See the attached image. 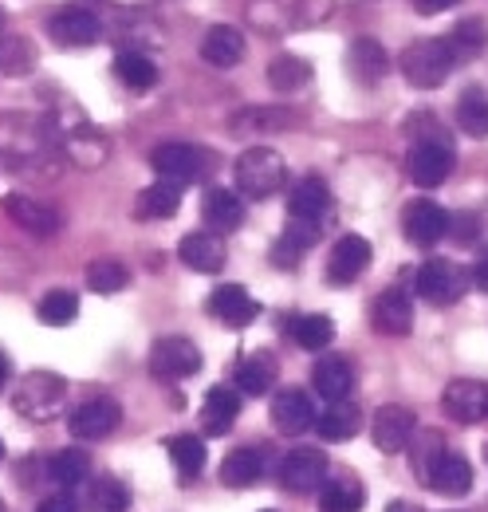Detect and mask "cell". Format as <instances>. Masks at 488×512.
Here are the masks:
<instances>
[{
	"instance_id": "6da1fadb",
	"label": "cell",
	"mask_w": 488,
	"mask_h": 512,
	"mask_svg": "<svg viewBox=\"0 0 488 512\" xmlns=\"http://www.w3.org/2000/svg\"><path fill=\"white\" fill-rule=\"evenodd\" d=\"M233 174H237V193H241V197H256V201L280 193L284 182H288L284 154L272 150V146H248L241 158H237Z\"/></svg>"
},
{
	"instance_id": "7a4b0ae2",
	"label": "cell",
	"mask_w": 488,
	"mask_h": 512,
	"mask_svg": "<svg viewBox=\"0 0 488 512\" xmlns=\"http://www.w3.org/2000/svg\"><path fill=\"white\" fill-rule=\"evenodd\" d=\"M63 402H67V383H63L60 375H52V371H32V375H24L20 386H16V394H12L16 414H24L28 422H48V418H56L63 410Z\"/></svg>"
},
{
	"instance_id": "3957f363",
	"label": "cell",
	"mask_w": 488,
	"mask_h": 512,
	"mask_svg": "<svg viewBox=\"0 0 488 512\" xmlns=\"http://www.w3.org/2000/svg\"><path fill=\"white\" fill-rule=\"evenodd\" d=\"M398 67H402V75H406L410 87L433 91V87H441V83L449 79L453 56H449L445 40H414V44H406V52L398 56Z\"/></svg>"
},
{
	"instance_id": "277c9868",
	"label": "cell",
	"mask_w": 488,
	"mask_h": 512,
	"mask_svg": "<svg viewBox=\"0 0 488 512\" xmlns=\"http://www.w3.org/2000/svg\"><path fill=\"white\" fill-rule=\"evenodd\" d=\"M150 166L162 182H174V186H189L197 178H205L213 170V154L201 150V146H189V142H162L154 154H150Z\"/></svg>"
},
{
	"instance_id": "5b68a950",
	"label": "cell",
	"mask_w": 488,
	"mask_h": 512,
	"mask_svg": "<svg viewBox=\"0 0 488 512\" xmlns=\"http://www.w3.org/2000/svg\"><path fill=\"white\" fill-rule=\"evenodd\" d=\"M469 288V272L445 256H433L418 268V296L433 308H453Z\"/></svg>"
},
{
	"instance_id": "8992f818",
	"label": "cell",
	"mask_w": 488,
	"mask_h": 512,
	"mask_svg": "<svg viewBox=\"0 0 488 512\" xmlns=\"http://www.w3.org/2000/svg\"><path fill=\"white\" fill-rule=\"evenodd\" d=\"M201 371V351L185 335H166L150 347V375L162 383H182Z\"/></svg>"
},
{
	"instance_id": "52a82bcc",
	"label": "cell",
	"mask_w": 488,
	"mask_h": 512,
	"mask_svg": "<svg viewBox=\"0 0 488 512\" xmlns=\"http://www.w3.org/2000/svg\"><path fill=\"white\" fill-rule=\"evenodd\" d=\"M422 481L437 497H465L473 489V465L453 449H433L422 461Z\"/></svg>"
},
{
	"instance_id": "ba28073f",
	"label": "cell",
	"mask_w": 488,
	"mask_h": 512,
	"mask_svg": "<svg viewBox=\"0 0 488 512\" xmlns=\"http://www.w3.org/2000/svg\"><path fill=\"white\" fill-rule=\"evenodd\" d=\"M122 422V406L115 398H87L67 414V430L75 442H103Z\"/></svg>"
},
{
	"instance_id": "9c48e42d",
	"label": "cell",
	"mask_w": 488,
	"mask_h": 512,
	"mask_svg": "<svg viewBox=\"0 0 488 512\" xmlns=\"http://www.w3.org/2000/svg\"><path fill=\"white\" fill-rule=\"evenodd\" d=\"M406 170H410V182H414V186H422V190L441 186V182L449 178V170H453V150H449V142H445V138H437V134L418 138V142L410 146Z\"/></svg>"
},
{
	"instance_id": "30bf717a",
	"label": "cell",
	"mask_w": 488,
	"mask_h": 512,
	"mask_svg": "<svg viewBox=\"0 0 488 512\" xmlns=\"http://www.w3.org/2000/svg\"><path fill=\"white\" fill-rule=\"evenodd\" d=\"M414 430H418V418H414L410 406H394L390 402V406H378V414L370 418V442L382 453H402L410 446Z\"/></svg>"
},
{
	"instance_id": "8fae6325",
	"label": "cell",
	"mask_w": 488,
	"mask_h": 512,
	"mask_svg": "<svg viewBox=\"0 0 488 512\" xmlns=\"http://www.w3.org/2000/svg\"><path fill=\"white\" fill-rule=\"evenodd\" d=\"M402 229H406V241L410 245H418V249H429V245H437L445 233H449V213L437 205V201H410L406 205V213H402Z\"/></svg>"
},
{
	"instance_id": "7c38bea8",
	"label": "cell",
	"mask_w": 488,
	"mask_h": 512,
	"mask_svg": "<svg viewBox=\"0 0 488 512\" xmlns=\"http://www.w3.org/2000/svg\"><path fill=\"white\" fill-rule=\"evenodd\" d=\"M441 406L453 422L461 426H477L488 418V386L477 379H453L441 394Z\"/></svg>"
},
{
	"instance_id": "4fadbf2b",
	"label": "cell",
	"mask_w": 488,
	"mask_h": 512,
	"mask_svg": "<svg viewBox=\"0 0 488 512\" xmlns=\"http://www.w3.org/2000/svg\"><path fill=\"white\" fill-rule=\"evenodd\" d=\"M0 209L20 225L28 229L32 237H56L60 233V213L52 205H44L40 197H28V193H8L0 201Z\"/></svg>"
},
{
	"instance_id": "5bb4252c",
	"label": "cell",
	"mask_w": 488,
	"mask_h": 512,
	"mask_svg": "<svg viewBox=\"0 0 488 512\" xmlns=\"http://www.w3.org/2000/svg\"><path fill=\"white\" fill-rule=\"evenodd\" d=\"M315 402L307 390H280L272 398V426L288 438H300L307 430H315Z\"/></svg>"
},
{
	"instance_id": "9a60e30c",
	"label": "cell",
	"mask_w": 488,
	"mask_h": 512,
	"mask_svg": "<svg viewBox=\"0 0 488 512\" xmlns=\"http://www.w3.org/2000/svg\"><path fill=\"white\" fill-rule=\"evenodd\" d=\"M370 256H374V249L366 237H355V233L339 237L331 249V260H327V280L331 284H355L370 268Z\"/></svg>"
},
{
	"instance_id": "2e32d148",
	"label": "cell",
	"mask_w": 488,
	"mask_h": 512,
	"mask_svg": "<svg viewBox=\"0 0 488 512\" xmlns=\"http://www.w3.org/2000/svg\"><path fill=\"white\" fill-rule=\"evenodd\" d=\"M280 481H284V489H292V493H311V489H319L323 481H327V457H323V449H292L288 457H284V465H280Z\"/></svg>"
},
{
	"instance_id": "e0dca14e",
	"label": "cell",
	"mask_w": 488,
	"mask_h": 512,
	"mask_svg": "<svg viewBox=\"0 0 488 512\" xmlns=\"http://www.w3.org/2000/svg\"><path fill=\"white\" fill-rule=\"evenodd\" d=\"M48 32H52V40L63 44V48H91V44L99 40L103 24H99V16L87 12V8H63V12H56V16L48 20Z\"/></svg>"
},
{
	"instance_id": "ac0fdd59",
	"label": "cell",
	"mask_w": 488,
	"mask_h": 512,
	"mask_svg": "<svg viewBox=\"0 0 488 512\" xmlns=\"http://www.w3.org/2000/svg\"><path fill=\"white\" fill-rule=\"evenodd\" d=\"M209 312L229 327H248V323L260 316V304L252 300V292L244 284H221L213 296H209Z\"/></svg>"
},
{
	"instance_id": "d6986e66",
	"label": "cell",
	"mask_w": 488,
	"mask_h": 512,
	"mask_svg": "<svg viewBox=\"0 0 488 512\" xmlns=\"http://www.w3.org/2000/svg\"><path fill=\"white\" fill-rule=\"evenodd\" d=\"M374 327L382 335H410L414 331V304L402 288H386L378 300H374V312H370Z\"/></svg>"
},
{
	"instance_id": "ffe728a7",
	"label": "cell",
	"mask_w": 488,
	"mask_h": 512,
	"mask_svg": "<svg viewBox=\"0 0 488 512\" xmlns=\"http://www.w3.org/2000/svg\"><path fill=\"white\" fill-rule=\"evenodd\" d=\"M201 217H205L209 233H217V237H221V233H233V229H241V221H244L241 193L213 186V190L201 197Z\"/></svg>"
},
{
	"instance_id": "44dd1931",
	"label": "cell",
	"mask_w": 488,
	"mask_h": 512,
	"mask_svg": "<svg viewBox=\"0 0 488 512\" xmlns=\"http://www.w3.org/2000/svg\"><path fill=\"white\" fill-rule=\"evenodd\" d=\"M237 414H241V394L233 386H213L205 394V402H201V426H205L209 438L229 434L233 422H237Z\"/></svg>"
},
{
	"instance_id": "7402d4cb",
	"label": "cell",
	"mask_w": 488,
	"mask_h": 512,
	"mask_svg": "<svg viewBox=\"0 0 488 512\" xmlns=\"http://www.w3.org/2000/svg\"><path fill=\"white\" fill-rule=\"evenodd\" d=\"M327 209H331V190H327V182L323 178H300L292 193H288V217L292 221H311V225H319L323 217H327Z\"/></svg>"
},
{
	"instance_id": "603a6c76",
	"label": "cell",
	"mask_w": 488,
	"mask_h": 512,
	"mask_svg": "<svg viewBox=\"0 0 488 512\" xmlns=\"http://www.w3.org/2000/svg\"><path fill=\"white\" fill-rule=\"evenodd\" d=\"M347 71L355 75V83L374 87V83L390 71V56H386V48H382L378 40L355 36V40H351V52H347Z\"/></svg>"
},
{
	"instance_id": "cb8c5ba5",
	"label": "cell",
	"mask_w": 488,
	"mask_h": 512,
	"mask_svg": "<svg viewBox=\"0 0 488 512\" xmlns=\"http://www.w3.org/2000/svg\"><path fill=\"white\" fill-rule=\"evenodd\" d=\"M311 386H315L319 398H327V402H343V398L351 394V386H355V371H351L347 359H339V355H323V359L315 363V371H311Z\"/></svg>"
},
{
	"instance_id": "d4e9b609",
	"label": "cell",
	"mask_w": 488,
	"mask_h": 512,
	"mask_svg": "<svg viewBox=\"0 0 488 512\" xmlns=\"http://www.w3.org/2000/svg\"><path fill=\"white\" fill-rule=\"evenodd\" d=\"M315 430H319L323 442H347V438H355L363 430V410L355 402H347V398L343 402H327V410L315 414Z\"/></svg>"
},
{
	"instance_id": "484cf974",
	"label": "cell",
	"mask_w": 488,
	"mask_h": 512,
	"mask_svg": "<svg viewBox=\"0 0 488 512\" xmlns=\"http://www.w3.org/2000/svg\"><path fill=\"white\" fill-rule=\"evenodd\" d=\"M178 256H182L193 272H209L213 276V272L225 268V241L217 233H189V237H182V245H178Z\"/></svg>"
},
{
	"instance_id": "4316f807",
	"label": "cell",
	"mask_w": 488,
	"mask_h": 512,
	"mask_svg": "<svg viewBox=\"0 0 488 512\" xmlns=\"http://www.w3.org/2000/svg\"><path fill=\"white\" fill-rule=\"evenodd\" d=\"M201 60L213 67H233L244 60V36L233 24H213L201 40Z\"/></svg>"
},
{
	"instance_id": "83f0119b",
	"label": "cell",
	"mask_w": 488,
	"mask_h": 512,
	"mask_svg": "<svg viewBox=\"0 0 488 512\" xmlns=\"http://www.w3.org/2000/svg\"><path fill=\"white\" fill-rule=\"evenodd\" d=\"M233 390L237 394H252V398H260V394H268L272 383H276V359L268 355V351H256V355H244L241 363H237V371H233Z\"/></svg>"
},
{
	"instance_id": "f1b7e54d",
	"label": "cell",
	"mask_w": 488,
	"mask_h": 512,
	"mask_svg": "<svg viewBox=\"0 0 488 512\" xmlns=\"http://www.w3.org/2000/svg\"><path fill=\"white\" fill-rule=\"evenodd\" d=\"M260 477H264V453L256 446L233 449V453L221 461V481H225L229 489H248V485H256Z\"/></svg>"
},
{
	"instance_id": "f546056e",
	"label": "cell",
	"mask_w": 488,
	"mask_h": 512,
	"mask_svg": "<svg viewBox=\"0 0 488 512\" xmlns=\"http://www.w3.org/2000/svg\"><path fill=\"white\" fill-rule=\"evenodd\" d=\"M363 485L355 477H327L319 485V512H363Z\"/></svg>"
},
{
	"instance_id": "4dcf8cb0",
	"label": "cell",
	"mask_w": 488,
	"mask_h": 512,
	"mask_svg": "<svg viewBox=\"0 0 488 512\" xmlns=\"http://www.w3.org/2000/svg\"><path fill=\"white\" fill-rule=\"evenodd\" d=\"M178 209H182V186L162 182V178L138 193V205H134V213H138V217H150V221H166V217H174Z\"/></svg>"
},
{
	"instance_id": "1f68e13d",
	"label": "cell",
	"mask_w": 488,
	"mask_h": 512,
	"mask_svg": "<svg viewBox=\"0 0 488 512\" xmlns=\"http://www.w3.org/2000/svg\"><path fill=\"white\" fill-rule=\"evenodd\" d=\"M315 241H319V225H311V221H292V217H288V229H284V237L276 241L272 260H276L280 268H296V260H300L304 249H311Z\"/></svg>"
},
{
	"instance_id": "d6a6232c",
	"label": "cell",
	"mask_w": 488,
	"mask_h": 512,
	"mask_svg": "<svg viewBox=\"0 0 488 512\" xmlns=\"http://www.w3.org/2000/svg\"><path fill=\"white\" fill-rule=\"evenodd\" d=\"M485 44H488V28H485V20H461L449 36H445V48H449V56H453V64L461 60H477L481 52H485Z\"/></svg>"
},
{
	"instance_id": "836d02e7",
	"label": "cell",
	"mask_w": 488,
	"mask_h": 512,
	"mask_svg": "<svg viewBox=\"0 0 488 512\" xmlns=\"http://www.w3.org/2000/svg\"><path fill=\"white\" fill-rule=\"evenodd\" d=\"M457 127L469 138H488V91L485 87H469L457 99Z\"/></svg>"
},
{
	"instance_id": "e575fe53",
	"label": "cell",
	"mask_w": 488,
	"mask_h": 512,
	"mask_svg": "<svg viewBox=\"0 0 488 512\" xmlns=\"http://www.w3.org/2000/svg\"><path fill=\"white\" fill-rule=\"evenodd\" d=\"M130 284V268L122 264V260H111V256H103V260H91V268H87V288L91 292H99V296H115Z\"/></svg>"
},
{
	"instance_id": "d590c367",
	"label": "cell",
	"mask_w": 488,
	"mask_h": 512,
	"mask_svg": "<svg viewBox=\"0 0 488 512\" xmlns=\"http://www.w3.org/2000/svg\"><path fill=\"white\" fill-rule=\"evenodd\" d=\"M91 473V457L83 449H60L52 461H48V477L63 485V489H75L79 481H87Z\"/></svg>"
},
{
	"instance_id": "8d00e7d4",
	"label": "cell",
	"mask_w": 488,
	"mask_h": 512,
	"mask_svg": "<svg viewBox=\"0 0 488 512\" xmlns=\"http://www.w3.org/2000/svg\"><path fill=\"white\" fill-rule=\"evenodd\" d=\"M115 75L130 91H146V87L158 83V64L150 56H142V52H122L119 60H115Z\"/></svg>"
},
{
	"instance_id": "74e56055",
	"label": "cell",
	"mask_w": 488,
	"mask_h": 512,
	"mask_svg": "<svg viewBox=\"0 0 488 512\" xmlns=\"http://www.w3.org/2000/svg\"><path fill=\"white\" fill-rule=\"evenodd\" d=\"M292 339L307 347V351H323V347H331V339H335V320L331 316H296L292 320Z\"/></svg>"
},
{
	"instance_id": "f35d334b",
	"label": "cell",
	"mask_w": 488,
	"mask_h": 512,
	"mask_svg": "<svg viewBox=\"0 0 488 512\" xmlns=\"http://www.w3.org/2000/svg\"><path fill=\"white\" fill-rule=\"evenodd\" d=\"M166 449H170V461L182 477H197L205 469V442L197 434H178L166 442Z\"/></svg>"
},
{
	"instance_id": "ab89813d",
	"label": "cell",
	"mask_w": 488,
	"mask_h": 512,
	"mask_svg": "<svg viewBox=\"0 0 488 512\" xmlns=\"http://www.w3.org/2000/svg\"><path fill=\"white\" fill-rule=\"evenodd\" d=\"M307 79H311V64L300 60V56H276L268 64V83L276 91H300Z\"/></svg>"
},
{
	"instance_id": "60d3db41",
	"label": "cell",
	"mask_w": 488,
	"mask_h": 512,
	"mask_svg": "<svg viewBox=\"0 0 488 512\" xmlns=\"http://www.w3.org/2000/svg\"><path fill=\"white\" fill-rule=\"evenodd\" d=\"M75 316H79V296L67 292V288H56V292H48L40 300V320L48 323V327H67Z\"/></svg>"
},
{
	"instance_id": "b9f144b4",
	"label": "cell",
	"mask_w": 488,
	"mask_h": 512,
	"mask_svg": "<svg viewBox=\"0 0 488 512\" xmlns=\"http://www.w3.org/2000/svg\"><path fill=\"white\" fill-rule=\"evenodd\" d=\"M91 505H95V512H126L130 509V493H126L119 477H99L91 485Z\"/></svg>"
},
{
	"instance_id": "7bdbcfd3",
	"label": "cell",
	"mask_w": 488,
	"mask_h": 512,
	"mask_svg": "<svg viewBox=\"0 0 488 512\" xmlns=\"http://www.w3.org/2000/svg\"><path fill=\"white\" fill-rule=\"evenodd\" d=\"M233 130H268V127H292V115L288 111H241V115H233Z\"/></svg>"
},
{
	"instance_id": "ee69618b",
	"label": "cell",
	"mask_w": 488,
	"mask_h": 512,
	"mask_svg": "<svg viewBox=\"0 0 488 512\" xmlns=\"http://www.w3.org/2000/svg\"><path fill=\"white\" fill-rule=\"evenodd\" d=\"M32 64V52H28V40L24 36H8V44L0 48V67L8 71V75H24Z\"/></svg>"
},
{
	"instance_id": "f6af8a7d",
	"label": "cell",
	"mask_w": 488,
	"mask_h": 512,
	"mask_svg": "<svg viewBox=\"0 0 488 512\" xmlns=\"http://www.w3.org/2000/svg\"><path fill=\"white\" fill-rule=\"evenodd\" d=\"M449 229L457 241H473L477 237V221L473 217H449Z\"/></svg>"
},
{
	"instance_id": "bcb514c9",
	"label": "cell",
	"mask_w": 488,
	"mask_h": 512,
	"mask_svg": "<svg viewBox=\"0 0 488 512\" xmlns=\"http://www.w3.org/2000/svg\"><path fill=\"white\" fill-rule=\"evenodd\" d=\"M36 512H79V509H75V497H67V493H56V497L40 501V509H36Z\"/></svg>"
},
{
	"instance_id": "7dc6e473",
	"label": "cell",
	"mask_w": 488,
	"mask_h": 512,
	"mask_svg": "<svg viewBox=\"0 0 488 512\" xmlns=\"http://www.w3.org/2000/svg\"><path fill=\"white\" fill-rule=\"evenodd\" d=\"M457 0H414V8L418 12H426V16H433V12H445V8H453Z\"/></svg>"
},
{
	"instance_id": "c3c4849f",
	"label": "cell",
	"mask_w": 488,
	"mask_h": 512,
	"mask_svg": "<svg viewBox=\"0 0 488 512\" xmlns=\"http://www.w3.org/2000/svg\"><path fill=\"white\" fill-rule=\"evenodd\" d=\"M473 284H477L481 292H488V253H481L477 268H473Z\"/></svg>"
},
{
	"instance_id": "681fc988",
	"label": "cell",
	"mask_w": 488,
	"mask_h": 512,
	"mask_svg": "<svg viewBox=\"0 0 488 512\" xmlns=\"http://www.w3.org/2000/svg\"><path fill=\"white\" fill-rule=\"evenodd\" d=\"M386 512H422V509H418V505H410V501H394Z\"/></svg>"
},
{
	"instance_id": "f907efd6",
	"label": "cell",
	"mask_w": 488,
	"mask_h": 512,
	"mask_svg": "<svg viewBox=\"0 0 488 512\" xmlns=\"http://www.w3.org/2000/svg\"><path fill=\"white\" fill-rule=\"evenodd\" d=\"M8 383V355H4V351H0V386Z\"/></svg>"
},
{
	"instance_id": "816d5d0a",
	"label": "cell",
	"mask_w": 488,
	"mask_h": 512,
	"mask_svg": "<svg viewBox=\"0 0 488 512\" xmlns=\"http://www.w3.org/2000/svg\"><path fill=\"white\" fill-rule=\"evenodd\" d=\"M0 457H4V442H0Z\"/></svg>"
},
{
	"instance_id": "f5cc1de1",
	"label": "cell",
	"mask_w": 488,
	"mask_h": 512,
	"mask_svg": "<svg viewBox=\"0 0 488 512\" xmlns=\"http://www.w3.org/2000/svg\"><path fill=\"white\" fill-rule=\"evenodd\" d=\"M0 512H4V501H0Z\"/></svg>"
},
{
	"instance_id": "db71d44e",
	"label": "cell",
	"mask_w": 488,
	"mask_h": 512,
	"mask_svg": "<svg viewBox=\"0 0 488 512\" xmlns=\"http://www.w3.org/2000/svg\"><path fill=\"white\" fill-rule=\"evenodd\" d=\"M264 512H272V509H264Z\"/></svg>"
}]
</instances>
